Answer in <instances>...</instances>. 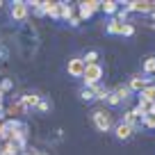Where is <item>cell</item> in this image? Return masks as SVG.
I'll return each mask as SVG.
<instances>
[{"label": "cell", "mask_w": 155, "mask_h": 155, "mask_svg": "<svg viewBox=\"0 0 155 155\" xmlns=\"http://www.w3.org/2000/svg\"><path fill=\"white\" fill-rule=\"evenodd\" d=\"M80 98H82V101H94V94H91V89H87V87H84L82 89V94H80Z\"/></svg>", "instance_id": "25"}, {"label": "cell", "mask_w": 155, "mask_h": 155, "mask_svg": "<svg viewBox=\"0 0 155 155\" xmlns=\"http://www.w3.org/2000/svg\"><path fill=\"white\" fill-rule=\"evenodd\" d=\"M155 9V0H132L126 2V12H135V14H150Z\"/></svg>", "instance_id": "3"}, {"label": "cell", "mask_w": 155, "mask_h": 155, "mask_svg": "<svg viewBox=\"0 0 155 155\" xmlns=\"http://www.w3.org/2000/svg\"><path fill=\"white\" fill-rule=\"evenodd\" d=\"M101 9L105 12V14H116V12H119V2H114V0H105V2H101Z\"/></svg>", "instance_id": "16"}, {"label": "cell", "mask_w": 155, "mask_h": 155, "mask_svg": "<svg viewBox=\"0 0 155 155\" xmlns=\"http://www.w3.org/2000/svg\"><path fill=\"white\" fill-rule=\"evenodd\" d=\"M7 112L16 116V114H23V112H25V107H23V103L18 101V103H16V105H12V107H9V110H7Z\"/></svg>", "instance_id": "22"}, {"label": "cell", "mask_w": 155, "mask_h": 155, "mask_svg": "<svg viewBox=\"0 0 155 155\" xmlns=\"http://www.w3.org/2000/svg\"><path fill=\"white\" fill-rule=\"evenodd\" d=\"M21 103H23L25 110H28V107H37L39 103H41V96H39V94H25V96H21Z\"/></svg>", "instance_id": "10"}, {"label": "cell", "mask_w": 155, "mask_h": 155, "mask_svg": "<svg viewBox=\"0 0 155 155\" xmlns=\"http://www.w3.org/2000/svg\"><path fill=\"white\" fill-rule=\"evenodd\" d=\"M68 25H71V28H78V25H80V16H71Z\"/></svg>", "instance_id": "29"}, {"label": "cell", "mask_w": 155, "mask_h": 155, "mask_svg": "<svg viewBox=\"0 0 155 155\" xmlns=\"http://www.w3.org/2000/svg\"><path fill=\"white\" fill-rule=\"evenodd\" d=\"M9 89H12V80H9V78H5V80L0 82V91L5 94V91H9Z\"/></svg>", "instance_id": "27"}, {"label": "cell", "mask_w": 155, "mask_h": 155, "mask_svg": "<svg viewBox=\"0 0 155 155\" xmlns=\"http://www.w3.org/2000/svg\"><path fill=\"white\" fill-rule=\"evenodd\" d=\"M135 128H130V126H128V123H119V126H116L114 128V135H116V139H121V141H126V139H130V137L132 135H135Z\"/></svg>", "instance_id": "7"}, {"label": "cell", "mask_w": 155, "mask_h": 155, "mask_svg": "<svg viewBox=\"0 0 155 155\" xmlns=\"http://www.w3.org/2000/svg\"><path fill=\"white\" fill-rule=\"evenodd\" d=\"M2 5H5V2H2V0H0V9H2Z\"/></svg>", "instance_id": "32"}, {"label": "cell", "mask_w": 155, "mask_h": 155, "mask_svg": "<svg viewBox=\"0 0 155 155\" xmlns=\"http://www.w3.org/2000/svg\"><path fill=\"white\" fill-rule=\"evenodd\" d=\"M41 155H46V153H41Z\"/></svg>", "instance_id": "33"}, {"label": "cell", "mask_w": 155, "mask_h": 155, "mask_svg": "<svg viewBox=\"0 0 155 155\" xmlns=\"http://www.w3.org/2000/svg\"><path fill=\"white\" fill-rule=\"evenodd\" d=\"M96 59H98V53H96V50H89V53L82 57V62L89 66V64H96Z\"/></svg>", "instance_id": "21"}, {"label": "cell", "mask_w": 155, "mask_h": 155, "mask_svg": "<svg viewBox=\"0 0 155 155\" xmlns=\"http://www.w3.org/2000/svg\"><path fill=\"white\" fill-rule=\"evenodd\" d=\"M126 18H128V12H126V7H123V9L116 12V21H119V23H126Z\"/></svg>", "instance_id": "26"}, {"label": "cell", "mask_w": 155, "mask_h": 155, "mask_svg": "<svg viewBox=\"0 0 155 155\" xmlns=\"http://www.w3.org/2000/svg\"><path fill=\"white\" fill-rule=\"evenodd\" d=\"M123 123H128L130 128H135V130H137V128L141 126V116L137 114L135 110H128L126 114H123Z\"/></svg>", "instance_id": "8"}, {"label": "cell", "mask_w": 155, "mask_h": 155, "mask_svg": "<svg viewBox=\"0 0 155 155\" xmlns=\"http://www.w3.org/2000/svg\"><path fill=\"white\" fill-rule=\"evenodd\" d=\"M141 126H146V128H155V112H148V114L141 119Z\"/></svg>", "instance_id": "19"}, {"label": "cell", "mask_w": 155, "mask_h": 155, "mask_svg": "<svg viewBox=\"0 0 155 155\" xmlns=\"http://www.w3.org/2000/svg\"><path fill=\"white\" fill-rule=\"evenodd\" d=\"M71 16H73V7L68 2H59V18L71 21Z\"/></svg>", "instance_id": "15"}, {"label": "cell", "mask_w": 155, "mask_h": 155, "mask_svg": "<svg viewBox=\"0 0 155 155\" xmlns=\"http://www.w3.org/2000/svg\"><path fill=\"white\" fill-rule=\"evenodd\" d=\"M44 9H46V16L59 18V2H44Z\"/></svg>", "instance_id": "13"}, {"label": "cell", "mask_w": 155, "mask_h": 155, "mask_svg": "<svg viewBox=\"0 0 155 155\" xmlns=\"http://www.w3.org/2000/svg\"><path fill=\"white\" fill-rule=\"evenodd\" d=\"M84 68H87V64L82 62V57H71V59H68V64H66L68 75H73V78H82L84 75Z\"/></svg>", "instance_id": "4"}, {"label": "cell", "mask_w": 155, "mask_h": 155, "mask_svg": "<svg viewBox=\"0 0 155 155\" xmlns=\"http://www.w3.org/2000/svg\"><path fill=\"white\" fill-rule=\"evenodd\" d=\"M28 12H30L28 2H23V0L12 2V18H14V21H25V18H28Z\"/></svg>", "instance_id": "5"}, {"label": "cell", "mask_w": 155, "mask_h": 155, "mask_svg": "<svg viewBox=\"0 0 155 155\" xmlns=\"http://www.w3.org/2000/svg\"><path fill=\"white\" fill-rule=\"evenodd\" d=\"M37 110H39V112H48V110H50V105H48L46 101H41V103L37 105Z\"/></svg>", "instance_id": "28"}, {"label": "cell", "mask_w": 155, "mask_h": 155, "mask_svg": "<svg viewBox=\"0 0 155 155\" xmlns=\"http://www.w3.org/2000/svg\"><path fill=\"white\" fill-rule=\"evenodd\" d=\"M114 94H116L119 98H121V101H126V98L130 96V89H128V87H123V84H119V87L114 89Z\"/></svg>", "instance_id": "20"}, {"label": "cell", "mask_w": 155, "mask_h": 155, "mask_svg": "<svg viewBox=\"0 0 155 155\" xmlns=\"http://www.w3.org/2000/svg\"><path fill=\"white\" fill-rule=\"evenodd\" d=\"M144 87H148V78H139V75L130 78V84H128V89H130V91H137V94H139Z\"/></svg>", "instance_id": "9"}, {"label": "cell", "mask_w": 155, "mask_h": 155, "mask_svg": "<svg viewBox=\"0 0 155 155\" xmlns=\"http://www.w3.org/2000/svg\"><path fill=\"white\" fill-rule=\"evenodd\" d=\"M153 28H155V23H153Z\"/></svg>", "instance_id": "34"}, {"label": "cell", "mask_w": 155, "mask_h": 155, "mask_svg": "<svg viewBox=\"0 0 155 155\" xmlns=\"http://www.w3.org/2000/svg\"><path fill=\"white\" fill-rule=\"evenodd\" d=\"M103 66L101 64H89L87 68H84V75H82V82H84V87L87 89H91V87H96V84H101V78H103Z\"/></svg>", "instance_id": "1"}, {"label": "cell", "mask_w": 155, "mask_h": 155, "mask_svg": "<svg viewBox=\"0 0 155 155\" xmlns=\"http://www.w3.org/2000/svg\"><path fill=\"white\" fill-rule=\"evenodd\" d=\"M91 94H94V98H98V101H105L110 91H107L105 87H101V84H96V87H91Z\"/></svg>", "instance_id": "17"}, {"label": "cell", "mask_w": 155, "mask_h": 155, "mask_svg": "<svg viewBox=\"0 0 155 155\" xmlns=\"http://www.w3.org/2000/svg\"><path fill=\"white\" fill-rule=\"evenodd\" d=\"M144 73L146 75H155V57H148L144 62Z\"/></svg>", "instance_id": "18"}, {"label": "cell", "mask_w": 155, "mask_h": 155, "mask_svg": "<svg viewBox=\"0 0 155 155\" xmlns=\"http://www.w3.org/2000/svg\"><path fill=\"white\" fill-rule=\"evenodd\" d=\"M139 101H148V103L155 101V84H148V87L141 89L139 91Z\"/></svg>", "instance_id": "12"}, {"label": "cell", "mask_w": 155, "mask_h": 155, "mask_svg": "<svg viewBox=\"0 0 155 155\" xmlns=\"http://www.w3.org/2000/svg\"><path fill=\"white\" fill-rule=\"evenodd\" d=\"M105 101H107V103H110V105H119V103H121V98L116 96V94H114V91H110V94H107V98H105Z\"/></svg>", "instance_id": "23"}, {"label": "cell", "mask_w": 155, "mask_h": 155, "mask_svg": "<svg viewBox=\"0 0 155 155\" xmlns=\"http://www.w3.org/2000/svg\"><path fill=\"white\" fill-rule=\"evenodd\" d=\"M28 155H41V153H28Z\"/></svg>", "instance_id": "31"}, {"label": "cell", "mask_w": 155, "mask_h": 155, "mask_svg": "<svg viewBox=\"0 0 155 155\" xmlns=\"http://www.w3.org/2000/svg\"><path fill=\"white\" fill-rule=\"evenodd\" d=\"M135 34V25L132 23H123V37H132Z\"/></svg>", "instance_id": "24"}, {"label": "cell", "mask_w": 155, "mask_h": 155, "mask_svg": "<svg viewBox=\"0 0 155 155\" xmlns=\"http://www.w3.org/2000/svg\"><path fill=\"white\" fill-rule=\"evenodd\" d=\"M107 32L110 34H123V23H119L116 18H110L107 21Z\"/></svg>", "instance_id": "14"}, {"label": "cell", "mask_w": 155, "mask_h": 155, "mask_svg": "<svg viewBox=\"0 0 155 155\" xmlns=\"http://www.w3.org/2000/svg\"><path fill=\"white\" fill-rule=\"evenodd\" d=\"M18 150L14 141H0V155H18Z\"/></svg>", "instance_id": "11"}, {"label": "cell", "mask_w": 155, "mask_h": 155, "mask_svg": "<svg viewBox=\"0 0 155 155\" xmlns=\"http://www.w3.org/2000/svg\"><path fill=\"white\" fill-rule=\"evenodd\" d=\"M0 121H2V105H0Z\"/></svg>", "instance_id": "30"}, {"label": "cell", "mask_w": 155, "mask_h": 155, "mask_svg": "<svg viewBox=\"0 0 155 155\" xmlns=\"http://www.w3.org/2000/svg\"><path fill=\"white\" fill-rule=\"evenodd\" d=\"M101 9V2L98 0H84V2H80V21L82 18H91L94 12Z\"/></svg>", "instance_id": "6"}, {"label": "cell", "mask_w": 155, "mask_h": 155, "mask_svg": "<svg viewBox=\"0 0 155 155\" xmlns=\"http://www.w3.org/2000/svg\"><path fill=\"white\" fill-rule=\"evenodd\" d=\"M91 121H94V128L98 132H110L112 130V114L105 110H96L91 114Z\"/></svg>", "instance_id": "2"}]
</instances>
